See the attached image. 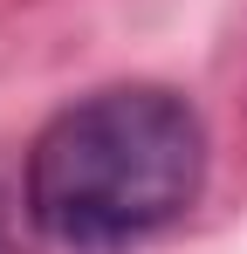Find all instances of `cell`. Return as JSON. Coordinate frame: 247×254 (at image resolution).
Wrapping results in <instances>:
<instances>
[{
  "label": "cell",
  "instance_id": "cell-1",
  "mask_svg": "<svg viewBox=\"0 0 247 254\" xmlns=\"http://www.w3.org/2000/svg\"><path fill=\"white\" fill-rule=\"evenodd\" d=\"M206 186V124L158 83L96 89L41 124L28 151V213L69 254H124L172 227Z\"/></svg>",
  "mask_w": 247,
  "mask_h": 254
}]
</instances>
